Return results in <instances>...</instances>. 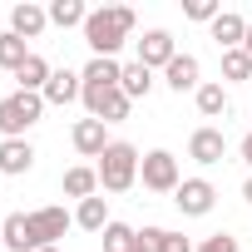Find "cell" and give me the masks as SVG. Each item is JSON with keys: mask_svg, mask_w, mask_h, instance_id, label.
<instances>
[{"mask_svg": "<svg viewBox=\"0 0 252 252\" xmlns=\"http://www.w3.org/2000/svg\"><path fill=\"white\" fill-rule=\"evenodd\" d=\"M163 252H193V242H188L183 232H168V237H163Z\"/></svg>", "mask_w": 252, "mask_h": 252, "instance_id": "f546056e", "label": "cell"}, {"mask_svg": "<svg viewBox=\"0 0 252 252\" xmlns=\"http://www.w3.org/2000/svg\"><path fill=\"white\" fill-rule=\"evenodd\" d=\"M0 237H5L10 252H40L35 237H30V218H25V213H10L5 222H0Z\"/></svg>", "mask_w": 252, "mask_h": 252, "instance_id": "2e32d148", "label": "cell"}, {"mask_svg": "<svg viewBox=\"0 0 252 252\" xmlns=\"http://www.w3.org/2000/svg\"><path fill=\"white\" fill-rule=\"evenodd\" d=\"M183 15H188V20H203V25H213L222 10H218V0H188V5H183Z\"/></svg>", "mask_w": 252, "mask_h": 252, "instance_id": "4316f807", "label": "cell"}, {"mask_svg": "<svg viewBox=\"0 0 252 252\" xmlns=\"http://www.w3.org/2000/svg\"><path fill=\"white\" fill-rule=\"evenodd\" d=\"M119 89L129 94V99H149V89H154V69H144L139 60H134V64H124V79H119Z\"/></svg>", "mask_w": 252, "mask_h": 252, "instance_id": "7402d4cb", "label": "cell"}, {"mask_svg": "<svg viewBox=\"0 0 252 252\" xmlns=\"http://www.w3.org/2000/svg\"><path fill=\"white\" fill-rule=\"evenodd\" d=\"M50 25H60V30H69V25H84L89 20V10L79 5V0H50Z\"/></svg>", "mask_w": 252, "mask_h": 252, "instance_id": "603a6c76", "label": "cell"}, {"mask_svg": "<svg viewBox=\"0 0 252 252\" xmlns=\"http://www.w3.org/2000/svg\"><path fill=\"white\" fill-rule=\"evenodd\" d=\"M74 222H79L84 232H104V227H109V198H99V193L84 198V203L74 208Z\"/></svg>", "mask_w": 252, "mask_h": 252, "instance_id": "d6986e66", "label": "cell"}, {"mask_svg": "<svg viewBox=\"0 0 252 252\" xmlns=\"http://www.w3.org/2000/svg\"><path fill=\"white\" fill-rule=\"evenodd\" d=\"M173 60H178V45H173L168 30H149V35L139 40V64H144V69H168Z\"/></svg>", "mask_w": 252, "mask_h": 252, "instance_id": "9c48e42d", "label": "cell"}, {"mask_svg": "<svg viewBox=\"0 0 252 252\" xmlns=\"http://www.w3.org/2000/svg\"><path fill=\"white\" fill-rule=\"evenodd\" d=\"M79 79H84V94H79V99H84V109H89V119H94V114H99V104L119 89L124 64H119V60H89V64L79 69Z\"/></svg>", "mask_w": 252, "mask_h": 252, "instance_id": "277c9868", "label": "cell"}, {"mask_svg": "<svg viewBox=\"0 0 252 252\" xmlns=\"http://www.w3.org/2000/svg\"><path fill=\"white\" fill-rule=\"evenodd\" d=\"M129 109H134V99L124 94V89H114V94L99 104V114H94V119H104V124H124V119H129Z\"/></svg>", "mask_w": 252, "mask_h": 252, "instance_id": "d4e9b609", "label": "cell"}, {"mask_svg": "<svg viewBox=\"0 0 252 252\" xmlns=\"http://www.w3.org/2000/svg\"><path fill=\"white\" fill-rule=\"evenodd\" d=\"M104 252H139V227L109 222V227H104Z\"/></svg>", "mask_w": 252, "mask_h": 252, "instance_id": "cb8c5ba5", "label": "cell"}, {"mask_svg": "<svg viewBox=\"0 0 252 252\" xmlns=\"http://www.w3.org/2000/svg\"><path fill=\"white\" fill-rule=\"evenodd\" d=\"M50 74H55V64H50L45 55H30V60L15 69V79H20V89H25V94H40V89L50 84Z\"/></svg>", "mask_w": 252, "mask_h": 252, "instance_id": "e0dca14e", "label": "cell"}, {"mask_svg": "<svg viewBox=\"0 0 252 252\" xmlns=\"http://www.w3.org/2000/svg\"><path fill=\"white\" fill-rule=\"evenodd\" d=\"M40 252H64V247H40Z\"/></svg>", "mask_w": 252, "mask_h": 252, "instance_id": "836d02e7", "label": "cell"}, {"mask_svg": "<svg viewBox=\"0 0 252 252\" xmlns=\"http://www.w3.org/2000/svg\"><path fill=\"white\" fill-rule=\"evenodd\" d=\"M222 79H232V84L237 79H252V55L247 50H227L222 55Z\"/></svg>", "mask_w": 252, "mask_h": 252, "instance_id": "484cf974", "label": "cell"}, {"mask_svg": "<svg viewBox=\"0 0 252 252\" xmlns=\"http://www.w3.org/2000/svg\"><path fill=\"white\" fill-rule=\"evenodd\" d=\"M198 252H242V247H237V237H232V232H213V237H203V247H198Z\"/></svg>", "mask_w": 252, "mask_h": 252, "instance_id": "f1b7e54d", "label": "cell"}, {"mask_svg": "<svg viewBox=\"0 0 252 252\" xmlns=\"http://www.w3.org/2000/svg\"><path fill=\"white\" fill-rule=\"evenodd\" d=\"M242 158H247V163H252V129H247V134H242Z\"/></svg>", "mask_w": 252, "mask_h": 252, "instance_id": "4dcf8cb0", "label": "cell"}, {"mask_svg": "<svg viewBox=\"0 0 252 252\" xmlns=\"http://www.w3.org/2000/svg\"><path fill=\"white\" fill-rule=\"evenodd\" d=\"M168 227H139V252H163Z\"/></svg>", "mask_w": 252, "mask_h": 252, "instance_id": "83f0119b", "label": "cell"}, {"mask_svg": "<svg viewBox=\"0 0 252 252\" xmlns=\"http://www.w3.org/2000/svg\"><path fill=\"white\" fill-rule=\"evenodd\" d=\"M129 35H134L129 5H104V10H89V20H84V45L94 50V60H119Z\"/></svg>", "mask_w": 252, "mask_h": 252, "instance_id": "6da1fadb", "label": "cell"}, {"mask_svg": "<svg viewBox=\"0 0 252 252\" xmlns=\"http://www.w3.org/2000/svg\"><path fill=\"white\" fill-rule=\"evenodd\" d=\"M242 50H247V55H252V20H247V40H242Z\"/></svg>", "mask_w": 252, "mask_h": 252, "instance_id": "d6a6232c", "label": "cell"}, {"mask_svg": "<svg viewBox=\"0 0 252 252\" xmlns=\"http://www.w3.org/2000/svg\"><path fill=\"white\" fill-rule=\"evenodd\" d=\"M30 168H35V149H30V139H0V173L20 178V173H30Z\"/></svg>", "mask_w": 252, "mask_h": 252, "instance_id": "5bb4252c", "label": "cell"}, {"mask_svg": "<svg viewBox=\"0 0 252 252\" xmlns=\"http://www.w3.org/2000/svg\"><path fill=\"white\" fill-rule=\"evenodd\" d=\"M45 25H50V10H45V5H35V0H20V5L10 10V30H15L20 40H40V35H45Z\"/></svg>", "mask_w": 252, "mask_h": 252, "instance_id": "8fae6325", "label": "cell"}, {"mask_svg": "<svg viewBox=\"0 0 252 252\" xmlns=\"http://www.w3.org/2000/svg\"><path fill=\"white\" fill-rule=\"evenodd\" d=\"M193 99H198V114H203V119H222V114H227V89H222V84H198Z\"/></svg>", "mask_w": 252, "mask_h": 252, "instance_id": "ffe728a7", "label": "cell"}, {"mask_svg": "<svg viewBox=\"0 0 252 252\" xmlns=\"http://www.w3.org/2000/svg\"><path fill=\"white\" fill-rule=\"evenodd\" d=\"M163 84L173 89V94H188V89H198L203 79H198V60L193 55H178L168 69H163Z\"/></svg>", "mask_w": 252, "mask_h": 252, "instance_id": "9a60e30c", "label": "cell"}, {"mask_svg": "<svg viewBox=\"0 0 252 252\" xmlns=\"http://www.w3.org/2000/svg\"><path fill=\"white\" fill-rule=\"evenodd\" d=\"M139 178H144V188H149V193H178V183H183V173H178V158H173L168 149H154V154H144V163H139Z\"/></svg>", "mask_w": 252, "mask_h": 252, "instance_id": "5b68a950", "label": "cell"}, {"mask_svg": "<svg viewBox=\"0 0 252 252\" xmlns=\"http://www.w3.org/2000/svg\"><path fill=\"white\" fill-rule=\"evenodd\" d=\"M139 163H144V158H139L134 144L114 139V144L99 154V163H94V168H99V188H104V193H129V188L139 183Z\"/></svg>", "mask_w": 252, "mask_h": 252, "instance_id": "7a4b0ae2", "label": "cell"}, {"mask_svg": "<svg viewBox=\"0 0 252 252\" xmlns=\"http://www.w3.org/2000/svg\"><path fill=\"white\" fill-rule=\"evenodd\" d=\"M188 158H193V163H203V168L222 163V158H227V139H222V129H213V124L193 129V139H188Z\"/></svg>", "mask_w": 252, "mask_h": 252, "instance_id": "ba28073f", "label": "cell"}, {"mask_svg": "<svg viewBox=\"0 0 252 252\" xmlns=\"http://www.w3.org/2000/svg\"><path fill=\"white\" fill-rule=\"evenodd\" d=\"M30 55H35V50H30V45H25L15 30H5V35H0V69H10V74H15V69H20Z\"/></svg>", "mask_w": 252, "mask_h": 252, "instance_id": "44dd1931", "label": "cell"}, {"mask_svg": "<svg viewBox=\"0 0 252 252\" xmlns=\"http://www.w3.org/2000/svg\"><path fill=\"white\" fill-rule=\"evenodd\" d=\"M25 218H30V237H35V247H55V242L69 232V222H74V218H69L64 208H55V203H50V208H35V213H25Z\"/></svg>", "mask_w": 252, "mask_h": 252, "instance_id": "52a82bcc", "label": "cell"}, {"mask_svg": "<svg viewBox=\"0 0 252 252\" xmlns=\"http://www.w3.org/2000/svg\"><path fill=\"white\" fill-rule=\"evenodd\" d=\"M79 94H84V79H79L74 69H55V74H50V84L40 89V99H45V104H60V109H64V104H74Z\"/></svg>", "mask_w": 252, "mask_h": 252, "instance_id": "4fadbf2b", "label": "cell"}, {"mask_svg": "<svg viewBox=\"0 0 252 252\" xmlns=\"http://www.w3.org/2000/svg\"><path fill=\"white\" fill-rule=\"evenodd\" d=\"M104 129H109V124H104V119H79V124H74V129H69V139H74V149H79L84 158H99V154H104V149L114 144V139H109Z\"/></svg>", "mask_w": 252, "mask_h": 252, "instance_id": "30bf717a", "label": "cell"}, {"mask_svg": "<svg viewBox=\"0 0 252 252\" xmlns=\"http://www.w3.org/2000/svg\"><path fill=\"white\" fill-rule=\"evenodd\" d=\"M173 203H178V213H183V218H208V213H213V203H218V188H213L208 178H183V183H178V193H173Z\"/></svg>", "mask_w": 252, "mask_h": 252, "instance_id": "8992f818", "label": "cell"}, {"mask_svg": "<svg viewBox=\"0 0 252 252\" xmlns=\"http://www.w3.org/2000/svg\"><path fill=\"white\" fill-rule=\"evenodd\" d=\"M0 247H5V237H0Z\"/></svg>", "mask_w": 252, "mask_h": 252, "instance_id": "e575fe53", "label": "cell"}, {"mask_svg": "<svg viewBox=\"0 0 252 252\" xmlns=\"http://www.w3.org/2000/svg\"><path fill=\"white\" fill-rule=\"evenodd\" d=\"M208 35L218 40V50L227 55V50H242V40H247V20L237 15V10H222L213 25H208Z\"/></svg>", "mask_w": 252, "mask_h": 252, "instance_id": "7c38bea8", "label": "cell"}, {"mask_svg": "<svg viewBox=\"0 0 252 252\" xmlns=\"http://www.w3.org/2000/svg\"><path fill=\"white\" fill-rule=\"evenodd\" d=\"M64 193L69 198H94L99 193V168H89V163H74V168H64Z\"/></svg>", "mask_w": 252, "mask_h": 252, "instance_id": "ac0fdd59", "label": "cell"}, {"mask_svg": "<svg viewBox=\"0 0 252 252\" xmlns=\"http://www.w3.org/2000/svg\"><path fill=\"white\" fill-rule=\"evenodd\" d=\"M40 114H45L40 94H25V89L5 94V99H0V134H5V139H25V129H35Z\"/></svg>", "mask_w": 252, "mask_h": 252, "instance_id": "3957f363", "label": "cell"}, {"mask_svg": "<svg viewBox=\"0 0 252 252\" xmlns=\"http://www.w3.org/2000/svg\"><path fill=\"white\" fill-rule=\"evenodd\" d=\"M242 198H247V203H252V173H247V183H242Z\"/></svg>", "mask_w": 252, "mask_h": 252, "instance_id": "1f68e13d", "label": "cell"}]
</instances>
